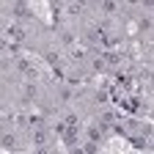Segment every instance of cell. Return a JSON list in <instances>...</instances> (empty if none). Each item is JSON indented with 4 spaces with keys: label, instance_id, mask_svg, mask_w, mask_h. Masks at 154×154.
I'll return each mask as SVG.
<instances>
[{
    "label": "cell",
    "instance_id": "obj_1",
    "mask_svg": "<svg viewBox=\"0 0 154 154\" xmlns=\"http://www.w3.org/2000/svg\"><path fill=\"white\" fill-rule=\"evenodd\" d=\"M8 38H14V42H22L25 38V30H22V25H8Z\"/></svg>",
    "mask_w": 154,
    "mask_h": 154
},
{
    "label": "cell",
    "instance_id": "obj_9",
    "mask_svg": "<svg viewBox=\"0 0 154 154\" xmlns=\"http://www.w3.org/2000/svg\"><path fill=\"white\" fill-rule=\"evenodd\" d=\"M61 38H63V44H74V36H72V33H63Z\"/></svg>",
    "mask_w": 154,
    "mask_h": 154
},
{
    "label": "cell",
    "instance_id": "obj_2",
    "mask_svg": "<svg viewBox=\"0 0 154 154\" xmlns=\"http://www.w3.org/2000/svg\"><path fill=\"white\" fill-rule=\"evenodd\" d=\"M33 143H36L38 149H44V143H47V132H44L42 127H38V129L33 132Z\"/></svg>",
    "mask_w": 154,
    "mask_h": 154
},
{
    "label": "cell",
    "instance_id": "obj_5",
    "mask_svg": "<svg viewBox=\"0 0 154 154\" xmlns=\"http://www.w3.org/2000/svg\"><path fill=\"white\" fill-rule=\"evenodd\" d=\"M17 146V138H11V135H3V149L8 151V149H14Z\"/></svg>",
    "mask_w": 154,
    "mask_h": 154
},
{
    "label": "cell",
    "instance_id": "obj_6",
    "mask_svg": "<svg viewBox=\"0 0 154 154\" xmlns=\"http://www.w3.org/2000/svg\"><path fill=\"white\" fill-rule=\"evenodd\" d=\"M105 61L110 66H116V63H119V52H105Z\"/></svg>",
    "mask_w": 154,
    "mask_h": 154
},
{
    "label": "cell",
    "instance_id": "obj_3",
    "mask_svg": "<svg viewBox=\"0 0 154 154\" xmlns=\"http://www.w3.org/2000/svg\"><path fill=\"white\" fill-rule=\"evenodd\" d=\"M102 11H105V14H116V11H119L116 0H105V3H102Z\"/></svg>",
    "mask_w": 154,
    "mask_h": 154
},
{
    "label": "cell",
    "instance_id": "obj_4",
    "mask_svg": "<svg viewBox=\"0 0 154 154\" xmlns=\"http://www.w3.org/2000/svg\"><path fill=\"white\" fill-rule=\"evenodd\" d=\"M38 94V88H36V83H28L25 85V99H33V96Z\"/></svg>",
    "mask_w": 154,
    "mask_h": 154
},
{
    "label": "cell",
    "instance_id": "obj_7",
    "mask_svg": "<svg viewBox=\"0 0 154 154\" xmlns=\"http://www.w3.org/2000/svg\"><path fill=\"white\" fill-rule=\"evenodd\" d=\"M88 138H91V143H96V140H99V138H102V132H99V129H96V127H94V129L88 132Z\"/></svg>",
    "mask_w": 154,
    "mask_h": 154
},
{
    "label": "cell",
    "instance_id": "obj_8",
    "mask_svg": "<svg viewBox=\"0 0 154 154\" xmlns=\"http://www.w3.org/2000/svg\"><path fill=\"white\" fill-rule=\"evenodd\" d=\"M80 11H83V3H72V6H69V14H74V17L80 14Z\"/></svg>",
    "mask_w": 154,
    "mask_h": 154
}]
</instances>
